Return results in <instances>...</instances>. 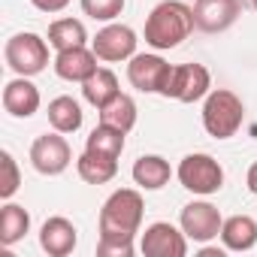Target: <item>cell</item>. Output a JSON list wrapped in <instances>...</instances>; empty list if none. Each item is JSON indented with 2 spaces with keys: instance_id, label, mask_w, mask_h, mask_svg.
I'll return each instance as SVG.
<instances>
[{
  "instance_id": "6da1fadb",
  "label": "cell",
  "mask_w": 257,
  "mask_h": 257,
  "mask_svg": "<svg viewBox=\"0 0 257 257\" xmlns=\"http://www.w3.org/2000/svg\"><path fill=\"white\" fill-rule=\"evenodd\" d=\"M194 7L182 4V0H164L146 19V43L158 52H170L182 46L194 34Z\"/></svg>"
},
{
  "instance_id": "7a4b0ae2",
  "label": "cell",
  "mask_w": 257,
  "mask_h": 257,
  "mask_svg": "<svg viewBox=\"0 0 257 257\" xmlns=\"http://www.w3.org/2000/svg\"><path fill=\"white\" fill-rule=\"evenodd\" d=\"M143 194L134 188H118L100 209V236H137L143 224Z\"/></svg>"
},
{
  "instance_id": "3957f363",
  "label": "cell",
  "mask_w": 257,
  "mask_h": 257,
  "mask_svg": "<svg viewBox=\"0 0 257 257\" xmlns=\"http://www.w3.org/2000/svg\"><path fill=\"white\" fill-rule=\"evenodd\" d=\"M245 121V103L227 91V88H215L206 94V103H203V127L206 134L215 137V140H230L236 137V131Z\"/></svg>"
},
{
  "instance_id": "277c9868",
  "label": "cell",
  "mask_w": 257,
  "mask_h": 257,
  "mask_svg": "<svg viewBox=\"0 0 257 257\" xmlns=\"http://www.w3.org/2000/svg\"><path fill=\"white\" fill-rule=\"evenodd\" d=\"M7 67L19 76H37L49 67V43L40 34H16L4 46Z\"/></svg>"
},
{
  "instance_id": "5b68a950",
  "label": "cell",
  "mask_w": 257,
  "mask_h": 257,
  "mask_svg": "<svg viewBox=\"0 0 257 257\" xmlns=\"http://www.w3.org/2000/svg\"><path fill=\"white\" fill-rule=\"evenodd\" d=\"M179 182L185 191L191 194H200V197H209V194H218L224 188V170L221 164L212 158V155H203V152H194V155H185L179 170H176Z\"/></svg>"
},
{
  "instance_id": "8992f818",
  "label": "cell",
  "mask_w": 257,
  "mask_h": 257,
  "mask_svg": "<svg viewBox=\"0 0 257 257\" xmlns=\"http://www.w3.org/2000/svg\"><path fill=\"white\" fill-rule=\"evenodd\" d=\"M212 91V76L203 64H179L170 70L161 97H173L179 103H197Z\"/></svg>"
},
{
  "instance_id": "52a82bcc",
  "label": "cell",
  "mask_w": 257,
  "mask_h": 257,
  "mask_svg": "<svg viewBox=\"0 0 257 257\" xmlns=\"http://www.w3.org/2000/svg\"><path fill=\"white\" fill-rule=\"evenodd\" d=\"M31 164L43 176H61L73 164V149L64 140V134H43L31 146Z\"/></svg>"
},
{
  "instance_id": "ba28073f",
  "label": "cell",
  "mask_w": 257,
  "mask_h": 257,
  "mask_svg": "<svg viewBox=\"0 0 257 257\" xmlns=\"http://www.w3.org/2000/svg\"><path fill=\"white\" fill-rule=\"evenodd\" d=\"M137 31L127 25H106L103 31H97V37L91 40V49L100 61L115 64V61H131L137 55Z\"/></svg>"
},
{
  "instance_id": "9c48e42d",
  "label": "cell",
  "mask_w": 257,
  "mask_h": 257,
  "mask_svg": "<svg viewBox=\"0 0 257 257\" xmlns=\"http://www.w3.org/2000/svg\"><path fill=\"white\" fill-rule=\"evenodd\" d=\"M179 224H182V230H185L188 239H194V242H209V239H218V236H221L224 218H221V212H218L212 203L194 200V203H188V206L182 209Z\"/></svg>"
},
{
  "instance_id": "30bf717a",
  "label": "cell",
  "mask_w": 257,
  "mask_h": 257,
  "mask_svg": "<svg viewBox=\"0 0 257 257\" xmlns=\"http://www.w3.org/2000/svg\"><path fill=\"white\" fill-rule=\"evenodd\" d=\"M140 248L146 257H185L188 254V236H185V230H176L170 221H155L146 227Z\"/></svg>"
},
{
  "instance_id": "8fae6325",
  "label": "cell",
  "mask_w": 257,
  "mask_h": 257,
  "mask_svg": "<svg viewBox=\"0 0 257 257\" xmlns=\"http://www.w3.org/2000/svg\"><path fill=\"white\" fill-rule=\"evenodd\" d=\"M170 64L161 55H134L127 64V82L143 94H161L170 76Z\"/></svg>"
},
{
  "instance_id": "7c38bea8",
  "label": "cell",
  "mask_w": 257,
  "mask_h": 257,
  "mask_svg": "<svg viewBox=\"0 0 257 257\" xmlns=\"http://www.w3.org/2000/svg\"><path fill=\"white\" fill-rule=\"evenodd\" d=\"M242 16V0H197L194 22L203 34H224Z\"/></svg>"
},
{
  "instance_id": "4fadbf2b",
  "label": "cell",
  "mask_w": 257,
  "mask_h": 257,
  "mask_svg": "<svg viewBox=\"0 0 257 257\" xmlns=\"http://www.w3.org/2000/svg\"><path fill=\"white\" fill-rule=\"evenodd\" d=\"M97 55H94V49H88V46H76V49H67V52H58V58H55V73L64 79V82H85V79H91L100 67H97Z\"/></svg>"
},
{
  "instance_id": "5bb4252c",
  "label": "cell",
  "mask_w": 257,
  "mask_h": 257,
  "mask_svg": "<svg viewBox=\"0 0 257 257\" xmlns=\"http://www.w3.org/2000/svg\"><path fill=\"white\" fill-rule=\"evenodd\" d=\"M4 109L13 118H31L40 109V88L31 82V76H19L7 82L4 88Z\"/></svg>"
},
{
  "instance_id": "9a60e30c",
  "label": "cell",
  "mask_w": 257,
  "mask_h": 257,
  "mask_svg": "<svg viewBox=\"0 0 257 257\" xmlns=\"http://www.w3.org/2000/svg\"><path fill=\"white\" fill-rule=\"evenodd\" d=\"M76 242H79V236H76L73 221H67V218H61V215L49 218V221L40 227V245H43V251H46L49 257H67V254H73Z\"/></svg>"
},
{
  "instance_id": "2e32d148",
  "label": "cell",
  "mask_w": 257,
  "mask_h": 257,
  "mask_svg": "<svg viewBox=\"0 0 257 257\" xmlns=\"http://www.w3.org/2000/svg\"><path fill=\"white\" fill-rule=\"evenodd\" d=\"M221 242L227 251H251L257 245V221L251 215H233L221 227Z\"/></svg>"
},
{
  "instance_id": "e0dca14e",
  "label": "cell",
  "mask_w": 257,
  "mask_h": 257,
  "mask_svg": "<svg viewBox=\"0 0 257 257\" xmlns=\"http://www.w3.org/2000/svg\"><path fill=\"white\" fill-rule=\"evenodd\" d=\"M170 176H173V170L161 155H143L134 164V182L143 191H161L170 182Z\"/></svg>"
},
{
  "instance_id": "ac0fdd59",
  "label": "cell",
  "mask_w": 257,
  "mask_h": 257,
  "mask_svg": "<svg viewBox=\"0 0 257 257\" xmlns=\"http://www.w3.org/2000/svg\"><path fill=\"white\" fill-rule=\"evenodd\" d=\"M76 170H79L82 182H88V185H106L118 173V158H106V155H97V152H82L79 161H76Z\"/></svg>"
},
{
  "instance_id": "d6986e66",
  "label": "cell",
  "mask_w": 257,
  "mask_h": 257,
  "mask_svg": "<svg viewBox=\"0 0 257 257\" xmlns=\"http://www.w3.org/2000/svg\"><path fill=\"white\" fill-rule=\"evenodd\" d=\"M31 230V215L25 206L19 203H7L0 209V245H16L19 239H25Z\"/></svg>"
},
{
  "instance_id": "ffe728a7",
  "label": "cell",
  "mask_w": 257,
  "mask_h": 257,
  "mask_svg": "<svg viewBox=\"0 0 257 257\" xmlns=\"http://www.w3.org/2000/svg\"><path fill=\"white\" fill-rule=\"evenodd\" d=\"M82 94H85V100H88L91 106L103 109L109 100H115V97L121 94V91H118V76H115L112 70L100 67L91 79H85V82H82Z\"/></svg>"
},
{
  "instance_id": "44dd1931",
  "label": "cell",
  "mask_w": 257,
  "mask_h": 257,
  "mask_svg": "<svg viewBox=\"0 0 257 257\" xmlns=\"http://www.w3.org/2000/svg\"><path fill=\"white\" fill-rule=\"evenodd\" d=\"M49 124L58 134H76L82 127V106L73 97H55L49 103Z\"/></svg>"
},
{
  "instance_id": "7402d4cb",
  "label": "cell",
  "mask_w": 257,
  "mask_h": 257,
  "mask_svg": "<svg viewBox=\"0 0 257 257\" xmlns=\"http://www.w3.org/2000/svg\"><path fill=\"white\" fill-rule=\"evenodd\" d=\"M124 137H127L124 131H118V127L100 121L94 131L88 134V140H85V152H97V155H106V158H121Z\"/></svg>"
},
{
  "instance_id": "603a6c76",
  "label": "cell",
  "mask_w": 257,
  "mask_h": 257,
  "mask_svg": "<svg viewBox=\"0 0 257 257\" xmlns=\"http://www.w3.org/2000/svg\"><path fill=\"white\" fill-rule=\"evenodd\" d=\"M85 43H88V31L79 19H58L49 25V46L52 49L67 52V49H76Z\"/></svg>"
},
{
  "instance_id": "cb8c5ba5",
  "label": "cell",
  "mask_w": 257,
  "mask_h": 257,
  "mask_svg": "<svg viewBox=\"0 0 257 257\" xmlns=\"http://www.w3.org/2000/svg\"><path fill=\"white\" fill-rule=\"evenodd\" d=\"M100 121L118 127V131H124V134H131L134 124H137V103H134V97L131 94H118L115 100H109L100 109Z\"/></svg>"
},
{
  "instance_id": "d4e9b609",
  "label": "cell",
  "mask_w": 257,
  "mask_h": 257,
  "mask_svg": "<svg viewBox=\"0 0 257 257\" xmlns=\"http://www.w3.org/2000/svg\"><path fill=\"white\" fill-rule=\"evenodd\" d=\"M82 13L94 22H115L124 13V0H79Z\"/></svg>"
},
{
  "instance_id": "484cf974",
  "label": "cell",
  "mask_w": 257,
  "mask_h": 257,
  "mask_svg": "<svg viewBox=\"0 0 257 257\" xmlns=\"http://www.w3.org/2000/svg\"><path fill=\"white\" fill-rule=\"evenodd\" d=\"M134 239L131 236H100L97 257H134Z\"/></svg>"
},
{
  "instance_id": "4316f807",
  "label": "cell",
  "mask_w": 257,
  "mask_h": 257,
  "mask_svg": "<svg viewBox=\"0 0 257 257\" xmlns=\"http://www.w3.org/2000/svg\"><path fill=\"white\" fill-rule=\"evenodd\" d=\"M0 164H4V179H0V197L10 200V197L19 191V185H22V173H19V164H16V158H13L10 152H0Z\"/></svg>"
},
{
  "instance_id": "83f0119b",
  "label": "cell",
  "mask_w": 257,
  "mask_h": 257,
  "mask_svg": "<svg viewBox=\"0 0 257 257\" xmlns=\"http://www.w3.org/2000/svg\"><path fill=\"white\" fill-rule=\"evenodd\" d=\"M31 4L40 10V13H61V10H67L70 7V0H31Z\"/></svg>"
},
{
  "instance_id": "f1b7e54d",
  "label": "cell",
  "mask_w": 257,
  "mask_h": 257,
  "mask_svg": "<svg viewBox=\"0 0 257 257\" xmlns=\"http://www.w3.org/2000/svg\"><path fill=\"white\" fill-rule=\"evenodd\" d=\"M245 185H248V191L257 197V161L248 167V176H245Z\"/></svg>"
},
{
  "instance_id": "f546056e",
  "label": "cell",
  "mask_w": 257,
  "mask_h": 257,
  "mask_svg": "<svg viewBox=\"0 0 257 257\" xmlns=\"http://www.w3.org/2000/svg\"><path fill=\"white\" fill-rule=\"evenodd\" d=\"M200 254H203V257H224V251H221V248H203Z\"/></svg>"
},
{
  "instance_id": "4dcf8cb0",
  "label": "cell",
  "mask_w": 257,
  "mask_h": 257,
  "mask_svg": "<svg viewBox=\"0 0 257 257\" xmlns=\"http://www.w3.org/2000/svg\"><path fill=\"white\" fill-rule=\"evenodd\" d=\"M251 7H254V10H257V0H251Z\"/></svg>"
}]
</instances>
